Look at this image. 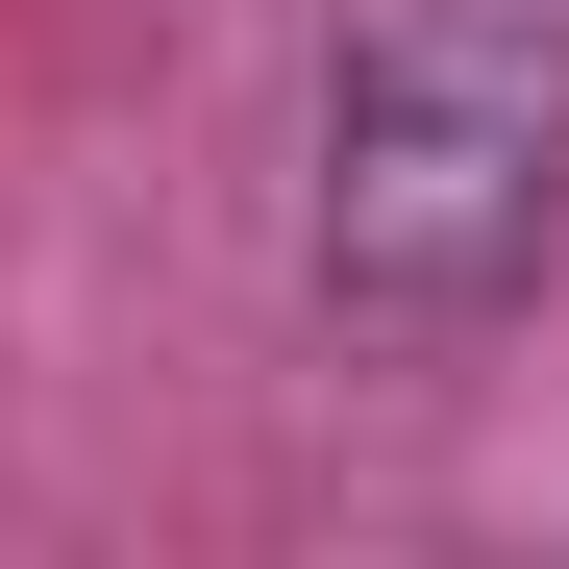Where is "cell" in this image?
Wrapping results in <instances>:
<instances>
[{"label": "cell", "instance_id": "obj_1", "mask_svg": "<svg viewBox=\"0 0 569 569\" xmlns=\"http://www.w3.org/2000/svg\"><path fill=\"white\" fill-rule=\"evenodd\" d=\"M569 199V74L496 0H371L322 74V272L371 322H496Z\"/></svg>", "mask_w": 569, "mask_h": 569}]
</instances>
